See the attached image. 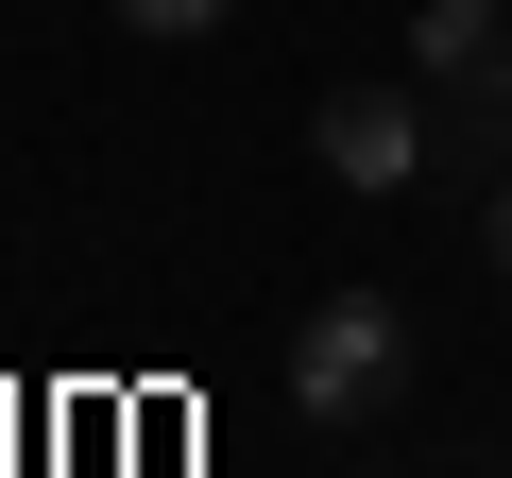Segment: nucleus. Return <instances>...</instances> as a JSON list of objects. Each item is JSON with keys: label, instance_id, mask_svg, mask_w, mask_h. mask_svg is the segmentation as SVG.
Instances as JSON below:
<instances>
[{"label": "nucleus", "instance_id": "2", "mask_svg": "<svg viewBox=\"0 0 512 478\" xmlns=\"http://www.w3.org/2000/svg\"><path fill=\"white\" fill-rule=\"evenodd\" d=\"M444 137H461V120H444L427 86H342V103L308 120V154H325V171H342L359 205H393V188H427V171H444Z\"/></svg>", "mask_w": 512, "mask_h": 478}, {"label": "nucleus", "instance_id": "1", "mask_svg": "<svg viewBox=\"0 0 512 478\" xmlns=\"http://www.w3.org/2000/svg\"><path fill=\"white\" fill-rule=\"evenodd\" d=\"M410 393V291H325L291 325V410L308 427H376Z\"/></svg>", "mask_w": 512, "mask_h": 478}, {"label": "nucleus", "instance_id": "3", "mask_svg": "<svg viewBox=\"0 0 512 478\" xmlns=\"http://www.w3.org/2000/svg\"><path fill=\"white\" fill-rule=\"evenodd\" d=\"M410 69H427V103L495 154V137H512V0H427V18H410Z\"/></svg>", "mask_w": 512, "mask_h": 478}, {"label": "nucleus", "instance_id": "5", "mask_svg": "<svg viewBox=\"0 0 512 478\" xmlns=\"http://www.w3.org/2000/svg\"><path fill=\"white\" fill-rule=\"evenodd\" d=\"M478 239H495V274H512V188H495V222H478Z\"/></svg>", "mask_w": 512, "mask_h": 478}, {"label": "nucleus", "instance_id": "4", "mask_svg": "<svg viewBox=\"0 0 512 478\" xmlns=\"http://www.w3.org/2000/svg\"><path fill=\"white\" fill-rule=\"evenodd\" d=\"M120 18H137V35H222L239 0H120Z\"/></svg>", "mask_w": 512, "mask_h": 478}]
</instances>
